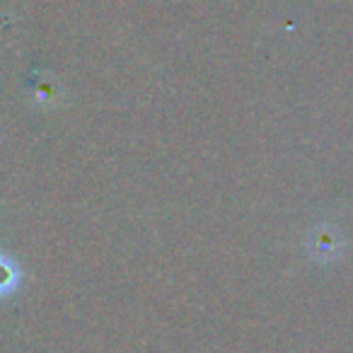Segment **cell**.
<instances>
[{"instance_id": "obj_1", "label": "cell", "mask_w": 353, "mask_h": 353, "mask_svg": "<svg viewBox=\"0 0 353 353\" xmlns=\"http://www.w3.org/2000/svg\"><path fill=\"white\" fill-rule=\"evenodd\" d=\"M20 283V271L8 256H0V295H8Z\"/></svg>"}]
</instances>
